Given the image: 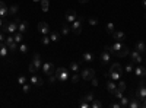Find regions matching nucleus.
I'll return each instance as SVG.
<instances>
[{"label":"nucleus","mask_w":146,"mask_h":108,"mask_svg":"<svg viewBox=\"0 0 146 108\" xmlns=\"http://www.w3.org/2000/svg\"><path fill=\"white\" fill-rule=\"evenodd\" d=\"M115 89H117V85L114 83V80H113L111 78H110V79H108V82H107V91H108L110 93H113Z\"/></svg>","instance_id":"obj_19"},{"label":"nucleus","mask_w":146,"mask_h":108,"mask_svg":"<svg viewBox=\"0 0 146 108\" xmlns=\"http://www.w3.org/2000/svg\"><path fill=\"white\" fill-rule=\"evenodd\" d=\"M18 31V23L13 21V22H9V25H7V32L9 34H15Z\"/></svg>","instance_id":"obj_23"},{"label":"nucleus","mask_w":146,"mask_h":108,"mask_svg":"<svg viewBox=\"0 0 146 108\" xmlns=\"http://www.w3.org/2000/svg\"><path fill=\"white\" fill-rule=\"evenodd\" d=\"M91 107H92V108H101V107H102V102L98 101V99H94L92 104H91Z\"/></svg>","instance_id":"obj_34"},{"label":"nucleus","mask_w":146,"mask_h":108,"mask_svg":"<svg viewBox=\"0 0 146 108\" xmlns=\"http://www.w3.org/2000/svg\"><path fill=\"white\" fill-rule=\"evenodd\" d=\"M129 54H130V57H131V62H133V63H137V64H139V63L143 62V57H142V54H140L139 51L135 50V51H130Z\"/></svg>","instance_id":"obj_8"},{"label":"nucleus","mask_w":146,"mask_h":108,"mask_svg":"<svg viewBox=\"0 0 146 108\" xmlns=\"http://www.w3.org/2000/svg\"><path fill=\"white\" fill-rule=\"evenodd\" d=\"M5 16H9V7L5 2L0 0V18H5Z\"/></svg>","instance_id":"obj_11"},{"label":"nucleus","mask_w":146,"mask_h":108,"mask_svg":"<svg viewBox=\"0 0 146 108\" xmlns=\"http://www.w3.org/2000/svg\"><path fill=\"white\" fill-rule=\"evenodd\" d=\"M142 5H143V7L146 9V0H143V2H142Z\"/></svg>","instance_id":"obj_57"},{"label":"nucleus","mask_w":146,"mask_h":108,"mask_svg":"<svg viewBox=\"0 0 146 108\" xmlns=\"http://www.w3.org/2000/svg\"><path fill=\"white\" fill-rule=\"evenodd\" d=\"M139 86H146V80H145V78H140V82H139Z\"/></svg>","instance_id":"obj_49"},{"label":"nucleus","mask_w":146,"mask_h":108,"mask_svg":"<svg viewBox=\"0 0 146 108\" xmlns=\"http://www.w3.org/2000/svg\"><path fill=\"white\" fill-rule=\"evenodd\" d=\"M110 78H111L113 80H120L121 75H123V67H121L120 63H114L111 64V67H110Z\"/></svg>","instance_id":"obj_1"},{"label":"nucleus","mask_w":146,"mask_h":108,"mask_svg":"<svg viewBox=\"0 0 146 108\" xmlns=\"http://www.w3.org/2000/svg\"><path fill=\"white\" fill-rule=\"evenodd\" d=\"M111 107H113V108H121V107H120V102H118V104H111Z\"/></svg>","instance_id":"obj_54"},{"label":"nucleus","mask_w":146,"mask_h":108,"mask_svg":"<svg viewBox=\"0 0 146 108\" xmlns=\"http://www.w3.org/2000/svg\"><path fill=\"white\" fill-rule=\"evenodd\" d=\"M34 2H40V0H34Z\"/></svg>","instance_id":"obj_58"},{"label":"nucleus","mask_w":146,"mask_h":108,"mask_svg":"<svg viewBox=\"0 0 146 108\" xmlns=\"http://www.w3.org/2000/svg\"><path fill=\"white\" fill-rule=\"evenodd\" d=\"M31 83H32L34 86H42V85H44L42 79H41L40 76H36L35 73H32V76H31Z\"/></svg>","instance_id":"obj_14"},{"label":"nucleus","mask_w":146,"mask_h":108,"mask_svg":"<svg viewBox=\"0 0 146 108\" xmlns=\"http://www.w3.org/2000/svg\"><path fill=\"white\" fill-rule=\"evenodd\" d=\"M66 21L70 22V23L76 21V12L73 10V9H69V10L66 12Z\"/></svg>","instance_id":"obj_15"},{"label":"nucleus","mask_w":146,"mask_h":108,"mask_svg":"<svg viewBox=\"0 0 146 108\" xmlns=\"http://www.w3.org/2000/svg\"><path fill=\"white\" fill-rule=\"evenodd\" d=\"M82 58H83L86 63H91V62H94V54H92V53H85V54L82 56Z\"/></svg>","instance_id":"obj_28"},{"label":"nucleus","mask_w":146,"mask_h":108,"mask_svg":"<svg viewBox=\"0 0 146 108\" xmlns=\"http://www.w3.org/2000/svg\"><path fill=\"white\" fill-rule=\"evenodd\" d=\"M70 32H72V27L69 25V22L66 21L63 25H62V35H64V37H66V35H69Z\"/></svg>","instance_id":"obj_21"},{"label":"nucleus","mask_w":146,"mask_h":108,"mask_svg":"<svg viewBox=\"0 0 146 108\" xmlns=\"http://www.w3.org/2000/svg\"><path fill=\"white\" fill-rule=\"evenodd\" d=\"M82 23H83V18H79L75 22H72V32L75 35H79L82 32Z\"/></svg>","instance_id":"obj_5"},{"label":"nucleus","mask_w":146,"mask_h":108,"mask_svg":"<svg viewBox=\"0 0 146 108\" xmlns=\"http://www.w3.org/2000/svg\"><path fill=\"white\" fill-rule=\"evenodd\" d=\"M136 51H139L140 54H145L146 53V44L143 42V41H139L137 44H136V48H135Z\"/></svg>","instance_id":"obj_22"},{"label":"nucleus","mask_w":146,"mask_h":108,"mask_svg":"<svg viewBox=\"0 0 146 108\" xmlns=\"http://www.w3.org/2000/svg\"><path fill=\"white\" fill-rule=\"evenodd\" d=\"M135 73H136L139 78H146V67H143V66L135 67Z\"/></svg>","instance_id":"obj_18"},{"label":"nucleus","mask_w":146,"mask_h":108,"mask_svg":"<svg viewBox=\"0 0 146 108\" xmlns=\"http://www.w3.org/2000/svg\"><path fill=\"white\" fill-rule=\"evenodd\" d=\"M88 22H89V25H92V27H95V25H98V19H96L95 16H89Z\"/></svg>","instance_id":"obj_35"},{"label":"nucleus","mask_w":146,"mask_h":108,"mask_svg":"<svg viewBox=\"0 0 146 108\" xmlns=\"http://www.w3.org/2000/svg\"><path fill=\"white\" fill-rule=\"evenodd\" d=\"M110 60H111V54L104 50L102 54H101V63L102 64H107V63H110Z\"/></svg>","instance_id":"obj_20"},{"label":"nucleus","mask_w":146,"mask_h":108,"mask_svg":"<svg viewBox=\"0 0 146 108\" xmlns=\"http://www.w3.org/2000/svg\"><path fill=\"white\" fill-rule=\"evenodd\" d=\"M7 25H9V22H3V27H2V32L5 34V32H7Z\"/></svg>","instance_id":"obj_47"},{"label":"nucleus","mask_w":146,"mask_h":108,"mask_svg":"<svg viewBox=\"0 0 146 108\" xmlns=\"http://www.w3.org/2000/svg\"><path fill=\"white\" fill-rule=\"evenodd\" d=\"M80 79H82V78H80L79 73H73V75H72V82H73V83H78Z\"/></svg>","instance_id":"obj_38"},{"label":"nucleus","mask_w":146,"mask_h":108,"mask_svg":"<svg viewBox=\"0 0 146 108\" xmlns=\"http://www.w3.org/2000/svg\"><path fill=\"white\" fill-rule=\"evenodd\" d=\"M136 97H137L140 101L146 98V86H139V88H137V91H136Z\"/></svg>","instance_id":"obj_17"},{"label":"nucleus","mask_w":146,"mask_h":108,"mask_svg":"<svg viewBox=\"0 0 146 108\" xmlns=\"http://www.w3.org/2000/svg\"><path fill=\"white\" fill-rule=\"evenodd\" d=\"M104 50H105V51H108L110 54H114V50H113V45H105V47H104Z\"/></svg>","instance_id":"obj_44"},{"label":"nucleus","mask_w":146,"mask_h":108,"mask_svg":"<svg viewBox=\"0 0 146 108\" xmlns=\"http://www.w3.org/2000/svg\"><path fill=\"white\" fill-rule=\"evenodd\" d=\"M5 38H6V37H5V34H3V32H0V42H5Z\"/></svg>","instance_id":"obj_50"},{"label":"nucleus","mask_w":146,"mask_h":108,"mask_svg":"<svg viewBox=\"0 0 146 108\" xmlns=\"http://www.w3.org/2000/svg\"><path fill=\"white\" fill-rule=\"evenodd\" d=\"M28 69H29V72H31V73H36V72H38V69H36V67L34 66V63H32V62L29 63V67H28Z\"/></svg>","instance_id":"obj_41"},{"label":"nucleus","mask_w":146,"mask_h":108,"mask_svg":"<svg viewBox=\"0 0 146 108\" xmlns=\"http://www.w3.org/2000/svg\"><path fill=\"white\" fill-rule=\"evenodd\" d=\"M9 53V48L5 42H0V57H6Z\"/></svg>","instance_id":"obj_24"},{"label":"nucleus","mask_w":146,"mask_h":108,"mask_svg":"<svg viewBox=\"0 0 146 108\" xmlns=\"http://www.w3.org/2000/svg\"><path fill=\"white\" fill-rule=\"evenodd\" d=\"M3 22H5L3 18H0V29H2V27H3Z\"/></svg>","instance_id":"obj_56"},{"label":"nucleus","mask_w":146,"mask_h":108,"mask_svg":"<svg viewBox=\"0 0 146 108\" xmlns=\"http://www.w3.org/2000/svg\"><path fill=\"white\" fill-rule=\"evenodd\" d=\"M42 72H44V75H47V76H50V75H54V72H56V67H54V64L53 63H44L42 64Z\"/></svg>","instance_id":"obj_7"},{"label":"nucleus","mask_w":146,"mask_h":108,"mask_svg":"<svg viewBox=\"0 0 146 108\" xmlns=\"http://www.w3.org/2000/svg\"><path fill=\"white\" fill-rule=\"evenodd\" d=\"M117 89H118L120 92H124V91H126V83H124L123 80H120V83L117 85Z\"/></svg>","instance_id":"obj_37"},{"label":"nucleus","mask_w":146,"mask_h":108,"mask_svg":"<svg viewBox=\"0 0 146 108\" xmlns=\"http://www.w3.org/2000/svg\"><path fill=\"white\" fill-rule=\"evenodd\" d=\"M129 101H130V98H124L123 97V98L120 99V107L121 108H127L129 107Z\"/></svg>","instance_id":"obj_30"},{"label":"nucleus","mask_w":146,"mask_h":108,"mask_svg":"<svg viewBox=\"0 0 146 108\" xmlns=\"http://www.w3.org/2000/svg\"><path fill=\"white\" fill-rule=\"evenodd\" d=\"M113 50H114V56H117V57H126V56H129V48L124 45V44H121V42H115L114 45H113Z\"/></svg>","instance_id":"obj_2"},{"label":"nucleus","mask_w":146,"mask_h":108,"mask_svg":"<svg viewBox=\"0 0 146 108\" xmlns=\"http://www.w3.org/2000/svg\"><path fill=\"white\" fill-rule=\"evenodd\" d=\"M145 18H146V15H145Z\"/></svg>","instance_id":"obj_59"},{"label":"nucleus","mask_w":146,"mask_h":108,"mask_svg":"<svg viewBox=\"0 0 146 108\" xmlns=\"http://www.w3.org/2000/svg\"><path fill=\"white\" fill-rule=\"evenodd\" d=\"M129 108H142V101H140L137 97L130 98V101H129Z\"/></svg>","instance_id":"obj_10"},{"label":"nucleus","mask_w":146,"mask_h":108,"mask_svg":"<svg viewBox=\"0 0 146 108\" xmlns=\"http://www.w3.org/2000/svg\"><path fill=\"white\" fill-rule=\"evenodd\" d=\"M22 91L25 92V93H28V92L31 91V85H28V83H25V85H22Z\"/></svg>","instance_id":"obj_42"},{"label":"nucleus","mask_w":146,"mask_h":108,"mask_svg":"<svg viewBox=\"0 0 146 108\" xmlns=\"http://www.w3.org/2000/svg\"><path fill=\"white\" fill-rule=\"evenodd\" d=\"M70 70L73 72V73H79V72H80V66H79V63H78V62H73V63L70 64Z\"/></svg>","instance_id":"obj_27"},{"label":"nucleus","mask_w":146,"mask_h":108,"mask_svg":"<svg viewBox=\"0 0 146 108\" xmlns=\"http://www.w3.org/2000/svg\"><path fill=\"white\" fill-rule=\"evenodd\" d=\"M15 22H16V23H18V25H19V23H21L22 21H21V18H19V16H15Z\"/></svg>","instance_id":"obj_52"},{"label":"nucleus","mask_w":146,"mask_h":108,"mask_svg":"<svg viewBox=\"0 0 146 108\" xmlns=\"http://www.w3.org/2000/svg\"><path fill=\"white\" fill-rule=\"evenodd\" d=\"M27 29H28V22H27V21H22L19 25H18V31L22 32V34H25Z\"/></svg>","instance_id":"obj_25"},{"label":"nucleus","mask_w":146,"mask_h":108,"mask_svg":"<svg viewBox=\"0 0 146 108\" xmlns=\"http://www.w3.org/2000/svg\"><path fill=\"white\" fill-rule=\"evenodd\" d=\"M32 63H34V66L36 67V69H41L42 67V63H41V56L38 54V53H35L34 56H32Z\"/></svg>","instance_id":"obj_12"},{"label":"nucleus","mask_w":146,"mask_h":108,"mask_svg":"<svg viewBox=\"0 0 146 108\" xmlns=\"http://www.w3.org/2000/svg\"><path fill=\"white\" fill-rule=\"evenodd\" d=\"M126 72H127V73H131V72H135V63H133V62L127 63V66H126Z\"/></svg>","instance_id":"obj_33"},{"label":"nucleus","mask_w":146,"mask_h":108,"mask_svg":"<svg viewBox=\"0 0 146 108\" xmlns=\"http://www.w3.org/2000/svg\"><path fill=\"white\" fill-rule=\"evenodd\" d=\"M50 41H51V40H50V37H48V35H44V37L41 38V42H42L44 45H48V44H50Z\"/></svg>","instance_id":"obj_39"},{"label":"nucleus","mask_w":146,"mask_h":108,"mask_svg":"<svg viewBox=\"0 0 146 108\" xmlns=\"http://www.w3.org/2000/svg\"><path fill=\"white\" fill-rule=\"evenodd\" d=\"M5 44L7 45L9 51H16V48H18V45H16V41H15V37H13V35H9V37H6V38H5Z\"/></svg>","instance_id":"obj_6"},{"label":"nucleus","mask_w":146,"mask_h":108,"mask_svg":"<svg viewBox=\"0 0 146 108\" xmlns=\"http://www.w3.org/2000/svg\"><path fill=\"white\" fill-rule=\"evenodd\" d=\"M105 32L113 35V32H114V23H107V27H105Z\"/></svg>","instance_id":"obj_32"},{"label":"nucleus","mask_w":146,"mask_h":108,"mask_svg":"<svg viewBox=\"0 0 146 108\" xmlns=\"http://www.w3.org/2000/svg\"><path fill=\"white\" fill-rule=\"evenodd\" d=\"M40 3H41V9H42V12H48V0H40Z\"/></svg>","instance_id":"obj_31"},{"label":"nucleus","mask_w":146,"mask_h":108,"mask_svg":"<svg viewBox=\"0 0 146 108\" xmlns=\"http://www.w3.org/2000/svg\"><path fill=\"white\" fill-rule=\"evenodd\" d=\"M50 40L53 41V42H58L60 40H62V34L60 32H57V31H50Z\"/></svg>","instance_id":"obj_16"},{"label":"nucleus","mask_w":146,"mask_h":108,"mask_svg":"<svg viewBox=\"0 0 146 108\" xmlns=\"http://www.w3.org/2000/svg\"><path fill=\"white\" fill-rule=\"evenodd\" d=\"M19 50H21V53H27V51H28V47H27L25 44H21Z\"/></svg>","instance_id":"obj_46"},{"label":"nucleus","mask_w":146,"mask_h":108,"mask_svg":"<svg viewBox=\"0 0 146 108\" xmlns=\"http://www.w3.org/2000/svg\"><path fill=\"white\" fill-rule=\"evenodd\" d=\"M145 54H146V53H145Z\"/></svg>","instance_id":"obj_60"},{"label":"nucleus","mask_w":146,"mask_h":108,"mask_svg":"<svg viewBox=\"0 0 146 108\" xmlns=\"http://www.w3.org/2000/svg\"><path fill=\"white\" fill-rule=\"evenodd\" d=\"M142 107H143V108H146V98H145V99H142Z\"/></svg>","instance_id":"obj_55"},{"label":"nucleus","mask_w":146,"mask_h":108,"mask_svg":"<svg viewBox=\"0 0 146 108\" xmlns=\"http://www.w3.org/2000/svg\"><path fill=\"white\" fill-rule=\"evenodd\" d=\"M18 82H19V85H25V83H27V78L25 76H19Z\"/></svg>","instance_id":"obj_43"},{"label":"nucleus","mask_w":146,"mask_h":108,"mask_svg":"<svg viewBox=\"0 0 146 108\" xmlns=\"http://www.w3.org/2000/svg\"><path fill=\"white\" fill-rule=\"evenodd\" d=\"M38 32L42 35H48L50 34V27H48L47 22H40L38 23Z\"/></svg>","instance_id":"obj_9"},{"label":"nucleus","mask_w":146,"mask_h":108,"mask_svg":"<svg viewBox=\"0 0 146 108\" xmlns=\"http://www.w3.org/2000/svg\"><path fill=\"white\" fill-rule=\"evenodd\" d=\"M56 80H57L56 75H50V76H48V82H50L51 85H53V83H56Z\"/></svg>","instance_id":"obj_45"},{"label":"nucleus","mask_w":146,"mask_h":108,"mask_svg":"<svg viewBox=\"0 0 146 108\" xmlns=\"http://www.w3.org/2000/svg\"><path fill=\"white\" fill-rule=\"evenodd\" d=\"M113 38H114L115 41L121 42V41L126 40V34H124L123 31H114V32H113Z\"/></svg>","instance_id":"obj_13"},{"label":"nucleus","mask_w":146,"mask_h":108,"mask_svg":"<svg viewBox=\"0 0 146 108\" xmlns=\"http://www.w3.org/2000/svg\"><path fill=\"white\" fill-rule=\"evenodd\" d=\"M113 95H114L115 98H118V99H121V98H123V92H120L118 89H115V91L113 92Z\"/></svg>","instance_id":"obj_40"},{"label":"nucleus","mask_w":146,"mask_h":108,"mask_svg":"<svg viewBox=\"0 0 146 108\" xmlns=\"http://www.w3.org/2000/svg\"><path fill=\"white\" fill-rule=\"evenodd\" d=\"M18 10H19V6H18V5H12V6L9 7V16H16Z\"/></svg>","instance_id":"obj_26"},{"label":"nucleus","mask_w":146,"mask_h":108,"mask_svg":"<svg viewBox=\"0 0 146 108\" xmlns=\"http://www.w3.org/2000/svg\"><path fill=\"white\" fill-rule=\"evenodd\" d=\"M95 98H94V93H88V95H85V97H83V101H86V102H92Z\"/></svg>","instance_id":"obj_36"},{"label":"nucleus","mask_w":146,"mask_h":108,"mask_svg":"<svg viewBox=\"0 0 146 108\" xmlns=\"http://www.w3.org/2000/svg\"><path fill=\"white\" fill-rule=\"evenodd\" d=\"M78 2H79L80 5H85V3H88V2H89V0H78Z\"/></svg>","instance_id":"obj_53"},{"label":"nucleus","mask_w":146,"mask_h":108,"mask_svg":"<svg viewBox=\"0 0 146 108\" xmlns=\"http://www.w3.org/2000/svg\"><path fill=\"white\" fill-rule=\"evenodd\" d=\"M80 78H82L83 80H92V79L95 78V70L91 69V67L83 69V70L80 72Z\"/></svg>","instance_id":"obj_4"},{"label":"nucleus","mask_w":146,"mask_h":108,"mask_svg":"<svg viewBox=\"0 0 146 108\" xmlns=\"http://www.w3.org/2000/svg\"><path fill=\"white\" fill-rule=\"evenodd\" d=\"M54 75H56L57 80H60V82H66V80L70 78L69 70H67L66 67H57L56 72H54Z\"/></svg>","instance_id":"obj_3"},{"label":"nucleus","mask_w":146,"mask_h":108,"mask_svg":"<svg viewBox=\"0 0 146 108\" xmlns=\"http://www.w3.org/2000/svg\"><path fill=\"white\" fill-rule=\"evenodd\" d=\"M80 107H82V108H89L91 105H89L86 101H82V102H80Z\"/></svg>","instance_id":"obj_48"},{"label":"nucleus","mask_w":146,"mask_h":108,"mask_svg":"<svg viewBox=\"0 0 146 108\" xmlns=\"http://www.w3.org/2000/svg\"><path fill=\"white\" fill-rule=\"evenodd\" d=\"M13 37H15V41H16V42H22V41H23V34L19 32V31H16V32L13 34Z\"/></svg>","instance_id":"obj_29"},{"label":"nucleus","mask_w":146,"mask_h":108,"mask_svg":"<svg viewBox=\"0 0 146 108\" xmlns=\"http://www.w3.org/2000/svg\"><path fill=\"white\" fill-rule=\"evenodd\" d=\"M91 82H92V85H94V86H98V79H95V78H94Z\"/></svg>","instance_id":"obj_51"}]
</instances>
